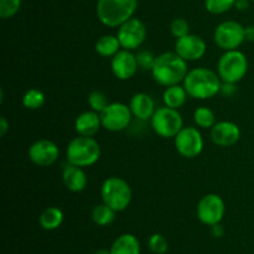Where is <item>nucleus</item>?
<instances>
[{"label":"nucleus","instance_id":"obj_20","mask_svg":"<svg viewBox=\"0 0 254 254\" xmlns=\"http://www.w3.org/2000/svg\"><path fill=\"white\" fill-rule=\"evenodd\" d=\"M109 252L111 254H140V242L131 233H124L112 243Z\"/></svg>","mask_w":254,"mask_h":254},{"label":"nucleus","instance_id":"obj_3","mask_svg":"<svg viewBox=\"0 0 254 254\" xmlns=\"http://www.w3.org/2000/svg\"><path fill=\"white\" fill-rule=\"evenodd\" d=\"M138 0H97L96 14L101 24L108 27H119L133 17Z\"/></svg>","mask_w":254,"mask_h":254},{"label":"nucleus","instance_id":"obj_35","mask_svg":"<svg viewBox=\"0 0 254 254\" xmlns=\"http://www.w3.org/2000/svg\"><path fill=\"white\" fill-rule=\"evenodd\" d=\"M9 122H7V119L5 118L4 116H2L1 118H0V135L4 136L5 134L7 133V130H9Z\"/></svg>","mask_w":254,"mask_h":254},{"label":"nucleus","instance_id":"obj_24","mask_svg":"<svg viewBox=\"0 0 254 254\" xmlns=\"http://www.w3.org/2000/svg\"><path fill=\"white\" fill-rule=\"evenodd\" d=\"M114 218H116V211L103 202L94 206L92 210V221L99 227L109 226L113 223Z\"/></svg>","mask_w":254,"mask_h":254},{"label":"nucleus","instance_id":"obj_1","mask_svg":"<svg viewBox=\"0 0 254 254\" xmlns=\"http://www.w3.org/2000/svg\"><path fill=\"white\" fill-rule=\"evenodd\" d=\"M154 81L164 87L183 83L189 72L188 61L179 56L175 51L163 52L156 56L155 64L151 68Z\"/></svg>","mask_w":254,"mask_h":254},{"label":"nucleus","instance_id":"obj_19","mask_svg":"<svg viewBox=\"0 0 254 254\" xmlns=\"http://www.w3.org/2000/svg\"><path fill=\"white\" fill-rule=\"evenodd\" d=\"M101 128V116L92 109L81 113L74 121V130L82 136H94Z\"/></svg>","mask_w":254,"mask_h":254},{"label":"nucleus","instance_id":"obj_15","mask_svg":"<svg viewBox=\"0 0 254 254\" xmlns=\"http://www.w3.org/2000/svg\"><path fill=\"white\" fill-rule=\"evenodd\" d=\"M111 69L114 77L119 81H128L135 76L136 71L139 69L136 55L129 50L122 49L111 59Z\"/></svg>","mask_w":254,"mask_h":254},{"label":"nucleus","instance_id":"obj_39","mask_svg":"<svg viewBox=\"0 0 254 254\" xmlns=\"http://www.w3.org/2000/svg\"><path fill=\"white\" fill-rule=\"evenodd\" d=\"M251 1H253V2H254V0H251Z\"/></svg>","mask_w":254,"mask_h":254},{"label":"nucleus","instance_id":"obj_5","mask_svg":"<svg viewBox=\"0 0 254 254\" xmlns=\"http://www.w3.org/2000/svg\"><path fill=\"white\" fill-rule=\"evenodd\" d=\"M101 197L102 202L113 208L116 212H122L130 205L133 191L124 179L109 176L102 183Z\"/></svg>","mask_w":254,"mask_h":254},{"label":"nucleus","instance_id":"obj_13","mask_svg":"<svg viewBox=\"0 0 254 254\" xmlns=\"http://www.w3.org/2000/svg\"><path fill=\"white\" fill-rule=\"evenodd\" d=\"M60 158V148L49 139H40L29 148V159L32 164L41 168L51 166Z\"/></svg>","mask_w":254,"mask_h":254},{"label":"nucleus","instance_id":"obj_11","mask_svg":"<svg viewBox=\"0 0 254 254\" xmlns=\"http://www.w3.org/2000/svg\"><path fill=\"white\" fill-rule=\"evenodd\" d=\"M226 213V205L223 198L217 193H207L197 203L196 215L198 221L206 226L221 223Z\"/></svg>","mask_w":254,"mask_h":254},{"label":"nucleus","instance_id":"obj_28","mask_svg":"<svg viewBox=\"0 0 254 254\" xmlns=\"http://www.w3.org/2000/svg\"><path fill=\"white\" fill-rule=\"evenodd\" d=\"M88 106L92 111L97 112V113H101L104 109L107 108V106L109 104L108 97L101 91H92L91 93L88 94Z\"/></svg>","mask_w":254,"mask_h":254},{"label":"nucleus","instance_id":"obj_18","mask_svg":"<svg viewBox=\"0 0 254 254\" xmlns=\"http://www.w3.org/2000/svg\"><path fill=\"white\" fill-rule=\"evenodd\" d=\"M128 106L133 117H135L139 121H150L154 112L156 111L154 99L144 92H138L134 94L129 101Z\"/></svg>","mask_w":254,"mask_h":254},{"label":"nucleus","instance_id":"obj_32","mask_svg":"<svg viewBox=\"0 0 254 254\" xmlns=\"http://www.w3.org/2000/svg\"><path fill=\"white\" fill-rule=\"evenodd\" d=\"M156 56L151 51L148 50H141L136 54V61H138L139 68L145 69V71H151L154 64H155Z\"/></svg>","mask_w":254,"mask_h":254},{"label":"nucleus","instance_id":"obj_23","mask_svg":"<svg viewBox=\"0 0 254 254\" xmlns=\"http://www.w3.org/2000/svg\"><path fill=\"white\" fill-rule=\"evenodd\" d=\"M64 216L61 208L56 207V206H51V207L46 208V210L40 215V227L44 228V230L46 231L57 230V228L62 225V222H64Z\"/></svg>","mask_w":254,"mask_h":254},{"label":"nucleus","instance_id":"obj_33","mask_svg":"<svg viewBox=\"0 0 254 254\" xmlns=\"http://www.w3.org/2000/svg\"><path fill=\"white\" fill-rule=\"evenodd\" d=\"M236 83H230V82H222L221 86V94L225 97H232L236 93Z\"/></svg>","mask_w":254,"mask_h":254},{"label":"nucleus","instance_id":"obj_7","mask_svg":"<svg viewBox=\"0 0 254 254\" xmlns=\"http://www.w3.org/2000/svg\"><path fill=\"white\" fill-rule=\"evenodd\" d=\"M150 124L156 135L169 139L175 138L184 128V119L179 109L164 106L156 108L150 119Z\"/></svg>","mask_w":254,"mask_h":254},{"label":"nucleus","instance_id":"obj_17","mask_svg":"<svg viewBox=\"0 0 254 254\" xmlns=\"http://www.w3.org/2000/svg\"><path fill=\"white\" fill-rule=\"evenodd\" d=\"M62 181L66 189L71 192H82L88 185V178L83 168L67 163L62 170Z\"/></svg>","mask_w":254,"mask_h":254},{"label":"nucleus","instance_id":"obj_16","mask_svg":"<svg viewBox=\"0 0 254 254\" xmlns=\"http://www.w3.org/2000/svg\"><path fill=\"white\" fill-rule=\"evenodd\" d=\"M210 138L213 144L221 148H228L237 144L241 139V129L236 123L230 121L217 122L211 128Z\"/></svg>","mask_w":254,"mask_h":254},{"label":"nucleus","instance_id":"obj_14","mask_svg":"<svg viewBox=\"0 0 254 254\" xmlns=\"http://www.w3.org/2000/svg\"><path fill=\"white\" fill-rule=\"evenodd\" d=\"M206 51H207V45L205 40L198 35L188 34L176 39L175 52L185 61H198L205 56Z\"/></svg>","mask_w":254,"mask_h":254},{"label":"nucleus","instance_id":"obj_4","mask_svg":"<svg viewBox=\"0 0 254 254\" xmlns=\"http://www.w3.org/2000/svg\"><path fill=\"white\" fill-rule=\"evenodd\" d=\"M101 154V145L93 136H76L66 148L67 163L83 169L93 166L99 160Z\"/></svg>","mask_w":254,"mask_h":254},{"label":"nucleus","instance_id":"obj_26","mask_svg":"<svg viewBox=\"0 0 254 254\" xmlns=\"http://www.w3.org/2000/svg\"><path fill=\"white\" fill-rule=\"evenodd\" d=\"M45 101H46L45 93L37 88H30L22 96V106L30 111L40 109L45 104Z\"/></svg>","mask_w":254,"mask_h":254},{"label":"nucleus","instance_id":"obj_25","mask_svg":"<svg viewBox=\"0 0 254 254\" xmlns=\"http://www.w3.org/2000/svg\"><path fill=\"white\" fill-rule=\"evenodd\" d=\"M193 122L201 129H211L215 126L216 116L213 111L208 107H198L193 112Z\"/></svg>","mask_w":254,"mask_h":254},{"label":"nucleus","instance_id":"obj_29","mask_svg":"<svg viewBox=\"0 0 254 254\" xmlns=\"http://www.w3.org/2000/svg\"><path fill=\"white\" fill-rule=\"evenodd\" d=\"M148 247L154 254H165L169 250V243L163 235L154 233L149 237Z\"/></svg>","mask_w":254,"mask_h":254},{"label":"nucleus","instance_id":"obj_36","mask_svg":"<svg viewBox=\"0 0 254 254\" xmlns=\"http://www.w3.org/2000/svg\"><path fill=\"white\" fill-rule=\"evenodd\" d=\"M250 4L251 0H236L235 7L237 10H240V11H245V10H247L250 7Z\"/></svg>","mask_w":254,"mask_h":254},{"label":"nucleus","instance_id":"obj_30","mask_svg":"<svg viewBox=\"0 0 254 254\" xmlns=\"http://www.w3.org/2000/svg\"><path fill=\"white\" fill-rule=\"evenodd\" d=\"M21 7V0H0V17L11 19L19 12Z\"/></svg>","mask_w":254,"mask_h":254},{"label":"nucleus","instance_id":"obj_27","mask_svg":"<svg viewBox=\"0 0 254 254\" xmlns=\"http://www.w3.org/2000/svg\"><path fill=\"white\" fill-rule=\"evenodd\" d=\"M236 0H205V9L210 14L221 15L235 7Z\"/></svg>","mask_w":254,"mask_h":254},{"label":"nucleus","instance_id":"obj_34","mask_svg":"<svg viewBox=\"0 0 254 254\" xmlns=\"http://www.w3.org/2000/svg\"><path fill=\"white\" fill-rule=\"evenodd\" d=\"M211 228H212V236H213V237L221 238L223 235H225V230H223V227L221 226V223H217V225L211 226Z\"/></svg>","mask_w":254,"mask_h":254},{"label":"nucleus","instance_id":"obj_21","mask_svg":"<svg viewBox=\"0 0 254 254\" xmlns=\"http://www.w3.org/2000/svg\"><path fill=\"white\" fill-rule=\"evenodd\" d=\"M189 94L185 87L181 84H174V86L166 87L163 93V101L166 107L174 109H180L186 103Z\"/></svg>","mask_w":254,"mask_h":254},{"label":"nucleus","instance_id":"obj_31","mask_svg":"<svg viewBox=\"0 0 254 254\" xmlns=\"http://www.w3.org/2000/svg\"><path fill=\"white\" fill-rule=\"evenodd\" d=\"M170 32L174 37L179 39L190 34V24L184 17H176L170 24Z\"/></svg>","mask_w":254,"mask_h":254},{"label":"nucleus","instance_id":"obj_37","mask_svg":"<svg viewBox=\"0 0 254 254\" xmlns=\"http://www.w3.org/2000/svg\"><path fill=\"white\" fill-rule=\"evenodd\" d=\"M245 36H246V41L254 42V26L245 27Z\"/></svg>","mask_w":254,"mask_h":254},{"label":"nucleus","instance_id":"obj_9","mask_svg":"<svg viewBox=\"0 0 254 254\" xmlns=\"http://www.w3.org/2000/svg\"><path fill=\"white\" fill-rule=\"evenodd\" d=\"M174 143L176 151L186 159L197 158L205 146L202 134L196 127H184L174 138Z\"/></svg>","mask_w":254,"mask_h":254},{"label":"nucleus","instance_id":"obj_10","mask_svg":"<svg viewBox=\"0 0 254 254\" xmlns=\"http://www.w3.org/2000/svg\"><path fill=\"white\" fill-rule=\"evenodd\" d=\"M102 122V128L108 131H122L127 129L130 124L133 114L128 104L121 102H113L107 106L103 112L99 113Z\"/></svg>","mask_w":254,"mask_h":254},{"label":"nucleus","instance_id":"obj_12","mask_svg":"<svg viewBox=\"0 0 254 254\" xmlns=\"http://www.w3.org/2000/svg\"><path fill=\"white\" fill-rule=\"evenodd\" d=\"M146 26L141 20L130 17L118 27L117 37L121 42L122 49L134 51L144 44L146 39Z\"/></svg>","mask_w":254,"mask_h":254},{"label":"nucleus","instance_id":"obj_8","mask_svg":"<svg viewBox=\"0 0 254 254\" xmlns=\"http://www.w3.org/2000/svg\"><path fill=\"white\" fill-rule=\"evenodd\" d=\"M213 40L223 51L238 50V47L246 41L245 26L235 20H226L216 26Z\"/></svg>","mask_w":254,"mask_h":254},{"label":"nucleus","instance_id":"obj_22","mask_svg":"<svg viewBox=\"0 0 254 254\" xmlns=\"http://www.w3.org/2000/svg\"><path fill=\"white\" fill-rule=\"evenodd\" d=\"M94 50L101 57L112 59L114 55L121 51L122 46L117 36H114V35H103V36L97 40L96 45H94Z\"/></svg>","mask_w":254,"mask_h":254},{"label":"nucleus","instance_id":"obj_38","mask_svg":"<svg viewBox=\"0 0 254 254\" xmlns=\"http://www.w3.org/2000/svg\"><path fill=\"white\" fill-rule=\"evenodd\" d=\"M93 254H111V252H109L108 250H98V251H96Z\"/></svg>","mask_w":254,"mask_h":254},{"label":"nucleus","instance_id":"obj_6","mask_svg":"<svg viewBox=\"0 0 254 254\" xmlns=\"http://www.w3.org/2000/svg\"><path fill=\"white\" fill-rule=\"evenodd\" d=\"M248 72V59L240 50L225 51L217 62V73L222 82L238 83Z\"/></svg>","mask_w":254,"mask_h":254},{"label":"nucleus","instance_id":"obj_2","mask_svg":"<svg viewBox=\"0 0 254 254\" xmlns=\"http://www.w3.org/2000/svg\"><path fill=\"white\" fill-rule=\"evenodd\" d=\"M183 86L185 87L189 97L205 101V99L213 98L220 93L222 79L212 69L206 67H196L188 72Z\"/></svg>","mask_w":254,"mask_h":254}]
</instances>
